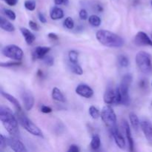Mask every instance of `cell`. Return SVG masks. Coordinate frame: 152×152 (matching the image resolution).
I'll list each match as a JSON object with an SVG mask.
<instances>
[{"label":"cell","mask_w":152,"mask_h":152,"mask_svg":"<svg viewBox=\"0 0 152 152\" xmlns=\"http://www.w3.org/2000/svg\"><path fill=\"white\" fill-rule=\"evenodd\" d=\"M0 28L7 32H13L15 31L14 25L3 16L0 17Z\"/></svg>","instance_id":"cell-19"},{"label":"cell","mask_w":152,"mask_h":152,"mask_svg":"<svg viewBox=\"0 0 152 152\" xmlns=\"http://www.w3.org/2000/svg\"><path fill=\"white\" fill-rule=\"evenodd\" d=\"M22 99L24 108L26 111H31L34 105V97L29 91H24L22 93Z\"/></svg>","instance_id":"cell-9"},{"label":"cell","mask_w":152,"mask_h":152,"mask_svg":"<svg viewBox=\"0 0 152 152\" xmlns=\"http://www.w3.org/2000/svg\"><path fill=\"white\" fill-rule=\"evenodd\" d=\"M151 85H152V83H151Z\"/></svg>","instance_id":"cell-44"},{"label":"cell","mask_w":152,"mask_h":152,"mask_svg":"<svg viewBox=\"0 0 152 152\" xmlns=\"http://www.w3.org/2000/svg\"><path fill=\"white\" fill-rule=\"evenodd\" d=\"M140 128L148 142H152V123L149 120H142L140 122Z\"/></svg>","instance_id":"cell-13"},{"label":"cell","mask_w":152,"mask_h":152,"mask_svg":"<svg viewBox=\"0 0 152 152\" xmlns=\"http://www.w3.org/2000/svg\"><path fill=\"white\" fill-rule=\"evenodd\" d=\"M135 62L142 73L147 74L151 72V56L148 53L145 51H139L135 56Z\"/></svg>","instance_id":"cell-3"},{"label":"cell","mask_w":152,"mask_h":152,"mask_svg":"<svg viewBox=\"0 0 152 152\" xmlns=\"http://www.w3.org/2000/svg\"><path fill=\"white\" fill-rule=\"evenodd\" d=\"M68 59L71 63H78L79 52L75 50H70L68 53Z\"/></svg>","instance_id":"cell-25"},{"label":"cell","mask_w":152,"mask_h":152,"mask_svg":"<svg viewBox=\"0 0 152 152\" xmlns=\"http://www.w3.org/2000/svg\"><path fill=\"white\" fill-rule=\"evenodd\" d=\"M25 7L30 11H34L36 8V2L33 0H26L25 1Z\"/></svg>","instance_id":"cell-30"},{"label":"cell","mask_w":152,"mask_h":152,"mask_svg":"<svg viewBox=\"0 0 152 152\" xmlns=\"http://www.w3.org/2000/svg\"><path fill=\"white\" fill-rule=\"evenodd\" d=\"M134 42L138 45H147L152 47V40L143 31H139L134 37Z\"/></svg>","instance_id":"cell-11"},{"label":"cell","mask_w":152,"mask_h":152,"mask_svg":"<svg viewBox=\"0 0 152 152\" xmlns=\"http://www.w3.org/2000/svg\"><path fill=\"white\" fill-rule=\"evenodd\" d=\"M69 2V0H54V3L56 5H67Z\"/></svg>","instance_id":"cell-39"},{"label":"cell","mask_w":152,"mask_h":152,"mask_svg":"<svg viewBox=\"0 0 152 152\" xmlns=\"http://www.w3.org/2000/svg\"><path fill=\"white\" fill-rule=\"evenodd\" d=\"M91 148L93 150H98L101 145V140L98 135L95 134L92 137L91 141Z\"/></svg>","instance_id":"cell-23"},{"label":"cell","mask_w":152,"mask_h":152,"mask_svg":"<svg viewBox=\"0 0 152 152\" xmlns=\"http://www.w3.org/2000/svg\"><path fill=\"white\" fill-rule=\"evenodd\" d=\"M64 12L62 9L58 7H53L50 11V17L52 20H58L63 18Z\"/></svg>","instance_id":"cell-20"},{"label":"cell","mask_w":152,"mask_h":152,"mask_svg":"<svg viewBox=\"0 0 152 152\" xmlns=\"http://www.w3.org/2000/svg\"><path fill=\"white\" fill-rule=\"evenodd\" d=\"M79 16H80V19H82V20H86L88 17L87 10L86 9H82L80 11V13H79Z\"/></svg>","instance_id":"cell-35"},{"label":"cell","mask_w":152,"mask_h":152,"mask_svg":"<svg viewBox=\"0 0 152 152\" xmlns=\"http://www.w3.org/2000/svg\"><path fill=\"white\" fill-rule=\"evenodd\" d=\"M63 25L67 29L71 30L74 28V19L71 17H67L63 22Z\"/></svg>","instance_id":"cell-29"},{"label":"cell","mask_w":152,"mask_h":152,"mask_svg":"<svg viewBox=\"0 0 152 152\" xmlns=\"http://www.w3.org/2000/svg\"><path fill=\"white\" fill-rule=\"evenodd\" d=\"M80 149L79 148L78 145H70L69 148H68V152H79Z\"/></svg>","instance_id":"cell-38"},{"label":"cell","mask_w":152,"mask_h":152,"mask_svg":"<svg viewBox=\"0 0 152 152\" xmlns=\"http://www.w3.org/2000/svg\"><path fill=\"white\" fill-rule=\"evenodd\" d=\"M18 121L20 123L22 128H24L25 130H26L28 133L31 134L32 135L39 137H43V134L39 128L34 124L30 119L25 115L22 114H18Z\"/></svg>","instance_id":"cell-4"},{"label":"cell","mask_w":152,"mask_h":152,"mask_svg":"<svg viewBox=\"0 0 152 152\" xmlns=\"http://www.w3.org/2000/svg\"><path fill=\"white\" fill-rule=\"evenodd\" d=\"M41 111L44 114H49V113L52 112V108L47 105H42L41 107Z\"/></svg>","instance_id":"cell-37"},{"label":"cell","mask_w":152,"mask_h":152,"mask_svg":"<svg viewBox=\"0 0 152 152\" xmlns=\"http://www.w3.org/2000/svg\"><path fill=\"white\" fill-rule=\"evenodd\" d=\"M70 68H71V71L77 75H82L83 74V69H82L81 66L78 65V63H71Z\"/></svg>","instance_id":"cell-27"},{"label":"cell","mask_w":152,"mask_h":152,"mask_svg":"<svg viewBox=\"0 0 152 152\" xmlns=\"http://www.w3.org/2000/svg\"><path fill=\"white\" fill-rule=\"evenodd\" d=\"M22 64V62L16 61V62H1L0 64V66L1 68H10V67L13 66H19Z\"/></svg>","instance_id":"cell-32"},{"label":"cell","mask_w":152,"mask_h":152,"mask_svg":"<svg viewBox=\"0 0 152 152\" xmlns=\"http://www.w3.org/2000/svg\"><path fill=\"white\" fill-rule=\"evenodd\" d=\"M1 94L3 97L5 98L7 101H9V102H10V103H11L12 105L15 107V108L16 109V111H19V112L22 111V108H21V105H20V104H19V102L18 101L17 99H16V98L14 97V96H12V95H10V94H9L8 93L4 92L3 91H1Z\"/></svg>","instance_id":"cell-17"},{"label":"cell","mask_w":152,"mask_h":152,"mask_svg":"<svg viewBox=\"0 0 152 152\" xmlns=\"http://www.w3.org/2000/svg\"><path fill=\"white\" fill-rule=\"evenodd\" d=\"M101 118L105 126L109 129H114L117 127V115L115 112L109 105H105L101 111Z\"/></svg>","instance_id":"cell-6"},{"label":"cell","mask_w":152,"mask_h":152,"mask_svg":"<svg viewBox=\"0 0 152 152\" xmlns=\"http://www.w3.org/2000/svg\"><path fill=\"white\" fill-rule=\"evenodd\" d=\"M51 96L52 99L55 101H57V102H65V96H64L63 94H62V91L56 87H54L52 89Z\"/></svg>","instance_id":"cell-21"},{"label":"cell","mask_w":152,"mask_h":152,"mask_svg":"<svg viewBox=\"0 0 152 152\" xmlns=\"http://www.w3.org/2000/svg\"><path fill=\"white\" fill-rule=\"evenodd\" d=\"M96 38L99 43L105 47L120 48L124 45V39L120 36L107 30L98 31Z\"/></svg>","instance_id":"cell-2"},{"label":"cell","mask_w":152,"mask_h":152,"mask_svg":"<svg viewBox=\"0 0 152 152\" xmlns=\"http://www.w3.org/2000/svg\"><path fill=\"white\" fill-rule=\"evenodd\" d=\"M38 17H39V19L40 22H42V23H46V22H47V19H46L45 16H44V14L42 13H38Z\"/></svg>","instance_id":"cell-40"},{"label":"cell","mask_w":152,"mask_h":152,"mask_svg":"<svg viewBox=\"0 0 152 152\" xmlns=\"http://www.w3.org/2000/svg\"><path fill=\"white\" fill-rule=\"evenodd\" d=\"M43 61L45 63V65H48V66H52L54 64V59L53 57H52L51 56H48V55H46L44 58H43Z\"/></svg>","instance_id":"cell-33"},{"label":"cell","mask_w":152,"mask_h":152,"mask_svg":"<svg viewBox=\"0 0 152 152\" xmlns=\"http://www.w3.org/2000/svg\"><path fill=\"white\" fill-rule=\"evenodd\" d=\"M129 120H130L131 125L133 127V129L137 131L140 126V120L137 114H135L134 113H130L129 114Z\"/></svg>","instance_id":"cell-22"},{"label":"cell","mask_w":152,"mask_h":152,"mask_svg":"<svg viewBox=\"0 0 152 152\" xmlns=\"http://www.w3.org/2000/svg\"><path fill=\"white\" fill-rule=\"evenodd\" d=\"M2 12L4 16L8 18V19H11V20H15L16 19V13L13 10H10V9H4Z\"/></svg>","instance_id":"cell-31"},{"label":"cell","mask_w":152,"mask_h":152,"mask_svg":"<svg viewBox=\"0 0 152 152\" xmlns=\"http://www.w3.org/2000/svg\"><path fill=\"white\" fill-rule=\"evenodd\" d=\"M88 22L91 26L99 27L101 25V19L96 15H91L89 16Z\"/></svg>","instance_id":"cell-24"},{"label":"cell","mask_w":152,"mask_h":152,"mask_svg":"<svg viewBox=\"0 0 152 152\" xmlns=\"http://www.w3.org/2000/svg\"><path fill=\"white\" fill-rule=\"evenodd\" d=\"M7 145V138L0 134V149L2 150Z\"/></svg>","instance_id":"cell-34"},{"label":"cell","mask_w":152,"mask_h":152,"mask_svg":"<svg viewBox=\"0 0 152 152\" xmlns=\"http://www.w3.org/2000/svg\"><path fill=\"white\" fill-rule=\"evenodd\" d=\"M116 96H117V93H116V89L114 90L112 88H108L105 91V94L103 96L104 102L107 105H111V104H115L116 102Z\"/></svg>","instance_id":"cell-14"},{"label":"cell","mask_w":152,"mask_h":152,"mask_svg":"<svg viewBox=\"0 0 152 152\" xmlns=\"http://www.w3.org/2000/svg\"><path fill=\"white\" fill-rule=\"evenodd\" d=\"M7 145H9L13 151L16 152L27 151L25 145L19 140L18 137H11L10 138H7Z\"/></svg>","instance_id":"cell-8"},{"label":"cell","mask_w":152,"mask_h":152,"mask_svg":"<svg viewBox=\"0 0 152 152\" xmlns=\"http://www.w3.org/2000/svg\"><path fill=\"white\" fill-rule=\"evenodd\" d=\"M111 132L116 145H117L119 148H121V149H125L126 145V140H125L124 137H123V134L120 133V131L117 129V128L115 127L114 128V129H111Z\"/></svg>","instance_id":"cell-12"},{"label":"cell","mask_w":152,"mask_h":152,"mask_svg":"<svg viewBox=\"0 0 152 152\" xmlns=\"http://www.w3.org/2000/svg\"><path fill=\"white\" fill-rule=\"evenodd\" d=\"M123 129L125 130V134H126V139H127L128 142H129V150L131 151H134V139L132 135V132H131L130 126L127 121L123 122Z\"/></svg>","instance_id":"cell-16"},{"label":"cell","mask_w":152,"mask_h":152,"mask_svg":"<svg viewBox=\"0 0 152 152\" xmlns=\"http://www.w3.org/2000/svg\"><path fill=\"white\" fill-rule=\"evenodd\" d=\"M117 62L119 65L122 68H126L129 65V60L128 57L125 55H120L117 57Z\"/></svg>","instance_id":"cell-26"},{"label":"cell","mask_w":152,"mask_h":152,"mask_svg":"<svg viewBox=\"0 0 152 152\" xmlns=\"http://www.w3.org/2000/svg\"><path fill=\"white\" fill-rule=\"evenodd\" d=\"M0 120L10 136L19 138V130L18 127V120L8 107L1 105Z\"/></svg>","instance_id":"cell-1"},{"label":"cell","mask_w":152,"mask_h":152,"mask_svg":"<svg viewBox=\"0 0 152 152\" xmlns=\"http://www.w3.org/2000/svg\"><path fill=\"white\" fill-rule=\"evenodd\" d=\"M88 112L91 117L93 119H98L99 117V116H100V112H99V111L96 108V107L94 106V105L90 106V108H89L88 109Z\"/></svg>","instance_id":"cell-28"},{"label":"cell","mask_w":152,"mask_h":152,"mask_svg":"<svg viewBox=\"0 0 152 152\" xmlns=\"http://www.w3.org/2000/svg\"><path fill=\"white\" fill-rule=\"evenodd\" d=\"M48 38H50V39H53V40H57L58 39V36L56 35V34H54V33H50V34L48 35Z\"/></svg>","instance_id":"cell-42"},{"label":"cell","mask_w":152,"mask_h":152,"mask_svg":"<svg viewBox=\"0 0 152 152\" xmlns=\"http://www.w3.org/2000/svg\"><path fill=\"white\" fill-rule=\"evenodd\" d=\"M20 31L22 37L25 38V42L28 45H32L33 42L36 39V37L34 36V34H32L29 30L25 28H20Z\"/></svg>","instance_id":"cell-18"},{"label":"cell","mask_w":152,"mask_h":152,"mask_svg":"<svg viewBox=\"0 0 152 152\" xmlns=\"http://www.w3.org/2000/svg\"><path fill=\"white\" fill-rule=\"evenodd\" d=\"M1 53L6 57L15 61L22 60L23 57V51L22 48L16 45H8L2 48Z\"/></svg>","instance_id":"cell-7"},{"label":"cell","mask_w":152,"mask_h":152,"mask_svg":"<svg viewBox=\"0 0 152 152\" xmlns=\"http://www.w3.org/2000/svg\"><path fill=\"white\" fill-rule=\"evenodd\" d=\"M28 25H29L30 28H31V29L33 30V31H38L39 30V27L38 24L36 23V22H34V21L30 20L29 21V23H28Z\"/></svg>","instance_id":"cell-36"},{"label":"cell","mask_w":152,"mask_h":152,"mask_svg":"<svg viewBox=\"0 0 152 152\" xmlns=\"http://www.w3.org/2000/svg\"><path fill=\"white\" fill-rule=\"evenodd\" d=\"M76 94L80 95V96H83L85 98L92 97L94 95V91L89 86L86 84H80L77 86V87L75 89Z\"/></svg>","instance_id":"cell-10"},{"label":"cell","mask_w":152,"mask_h":152,"mask_svg":"<svg viewBox=\"0 0 152 152\" xmlns=\"http://www.w3.org/2000/svg\"><path fill=\"white\" fill-rule=\"evenodd\" d=\"M151 5H152V1H151Z\"/></svg>","instance_id":"cell-43"},{"label":"cell","mask_w":152,"mask_h":152,"mask_svg":"<svg viewBox=\"0 0 152 152\" xmlns=\"http://www.w3.org/2000/svg\"><path fill=\"white\" fill-rule=\"evenodd\" d=\"M4 1L10 6L16 5V3L18 2V0H4Z\"/></svg>","instance_id":"cell-41"},{"label":"cell","mask_w":152,"mask_h":152,"mask_svg":"<svg viewBox=\"0 0 152 152\" xmlns=\"http://www.w3.org/2000/svg\"><path fill=\"white\" fill-rule=\"evenodd\" d=\"M132 74H127L123 76L120 86H118L119 90L122 96V104L128 105L130 102V96H129V87L132 83Z\"/></svg>","instance_id":"cell-5"},{"label":"cell","mask_w":152,"mask_h":152,"mask_svg":"<svg viewBox=\"0 0 152 152\" xmlns=\"http://www.w3.org/2000/svg\"><path fill=\"white\" fill-rule=\"evenodd\" d=\"M50 50V47H45V46H38L34 49L33 51V57L36 59H43L49 51Z\"/></svg>","instance_id":"cell-15"}]
</instances>
